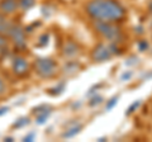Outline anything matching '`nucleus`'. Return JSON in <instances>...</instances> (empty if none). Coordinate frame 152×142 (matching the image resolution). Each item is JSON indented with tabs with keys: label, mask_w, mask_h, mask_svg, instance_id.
Returning a JSON list of instances; mask_svg holds the SVG:
<instances>
[{
	"label": "nucleus",
	"mask_w": 152,
	"mask_h": 142,
	"mask_svg": "<svg viewBox=\"0 0 152 142\" xmlns=\"http://www.w3.org/2000/svg\"><path fill=\"white\" fill-rule=\"evenodd\" d=\"M147 47H148V45H147L146 42H141V43H140V48H141V51H145Z\"/></svg>",
	"instance_id": "obj_18"
},
{
	"label": "nucleus",
	"mask_w": 152,
	"mask_h": 142,
	"mask_svg": "<svg viewBox=\"0 0 152 142\" xmlns=\"http://www.w3.org/2000/svg\"><path fill=\"white\" fill-rule=\"evenodd\" d=\"M81 128H83V126H80V124H79V126H76V127H72L71 130L66 131L62 136H64V137H66V138H70V137H72V136H75V135H77Z\"/></svg>",
	"instance_id": "obj_13"
},
{
	"label": "nucleus",
	"mask_w": 152,
	"mask_h": 142,
	"mask_svg": "<svg viewBox=\"0 0 152 142\" xmlns=\"http://www.w3.org/2000/svg\"><path fill=\"white\" fill-rule=\"evenodd\" d=\"M18 4H19V8L20 9L28 10V9H31L36 4V0H18Z\"/></svg>",
	"instance_id": "obj_11"
},
{
	"label": "nucleus",
	"mask_w": 152,
	"mask_h": 142,
	"mask_svg": "<svg viewBox=\"0 0 152 142\" xmlns=\"http://www.w3.org/2000/svg\"><path fill=\"white\" fill-rule=\"evenodd\" d=\"M7 91V85L3 81V79H0V95H3Z\"/></svg>",
	"instance_id": "obj_16"
},
{
	"label": "nucleus",
	"mask_w": 152,
	"mask_h": 142,
	"mask_svg": "<svg viewBox=\"0 0 152 142\" xmlns=\"http://www.w3.org/2000/svg\"><path fill=\"white\" fill-rule=\"evenodd\" d=\"M138 105H140V102H136V103H133L132 104V105H131V108H129V109H128V114H131V113L132 112H134V109H136V108H138Z\"/></svg>",
	"instance_id": "obj_17"
},
{
	"label": "nucleus",
	"mask_w": 152,
	"mask_h": 142,
	"mask_svg": "<svg viewBox=\"0 0 152 142\" xmlns=\"http://www.w3.org/2000/svg\"><path fill=\"white\" fill-rule=\"evenodd\" d=\"M117 47L114 45H105V43H100L95 47V50L93 51V59L94 61L98 62H103V61H108L112 57L113 53H115Z\"/></svg>",
	"instance_id": "obj_4"
},
{
	"label": "nucleus",
	"mask_w": 152,
	"mask_h": 142,
	"mask_svg": "<svg viewBox=\"0 0 152 142\" xmlns=\"http://www.w3.org/2000/svg\"><path fill=\"white\" fill-rule=\"evenodd\" d=\"M12 26H13V22H10V20L8 19L7 14L0 13V34L8 37L9 32H10Z\"/></svg>",
	"instance_id": "obj_9"
},
{
	"label": "nucleus",
	"mask_w": 152,
	"mask_h": 142,
	"mask_svg": "<svg viewBox=\"0 0 152 142\" xmlns=\"http://www.w3.org/2000/svg\"><path fill=\"white\" fill-rule=\"evenodd\" d=\"M8 37H10L13 43L17 47H24L26 46V32L19 24H14L13 23Z\"/></svg>",
	"instance_id": "obj_5"
},
{
	"label": "nucleus",
	"mask_w": 152,
	"mask_h": 142,
	"mask_svg": "<svg viewBox=\"0 0 152 142\" xmlns=\"http://www.w3.org/2000/svg\"><path fill=\"white\" fill-rule=\"evenodd\" d=\"M29 124V118L27 117H20L18 121H15V123L13 124L14 128H22V127H26Z\"/></svg>",
	"instance_id": "obj_12"
},
{
	"label": "nucleus",
	"mask_w": 152,
	"mask_h": 142,
	"mask_svg": "<svg viewBox=\"0 0 152 142\" xmlns=\"http://www.w3.org/2000/svg\"><path fill=\"white\" fill-rule=\"evenodd\" d=\"M34 70L41 78L48 79L56 75L57 64L51 59H37L34 62Z\"/></svg>",
	"instance_id": "obj_2"
},
{
	"label": "nucleus",
	"mask_w": 152,
	"mask_h": 142,
	"mask_svg": "<svg viewBox=\"0 0 152 142\" xmlns=\"http://www.w3.org/2000/svg\"><path fill=\"white\" fill-rule=\"evenodd\" d=\"M86 13L93 19L100 22H117L124 18V8L115 0H90L86 4Z\"/></svg>",
	"instance_id": "obj_1"
},
{
	"label": "nucleus",
	"mask_w": 152,
	"mask_h": 142,
	"mask_svg": "<svg viewBox=\"0 0 152 142\" xmlns=\"http://www.w3.org/2000/svg\"><path fill=\"white\" fill-rule=\"evenodd\" d=\"M13 138H12V137H7V138H4V141H12Z\"/></svg>",
	"instance_id": "obj_21"
},
{
	"label": "nucleus",
	"mask_w": 152,
	"mask_h": 142,
	"mask_svg": "<svg viewBox=\"0 0 152 142\" xmlns=\"http://www.w3.org/2000/svg\"><path fill=\"white\" fill-rule=\"evenodd\" d=\"M18 0H0V13L3 14H13L18 10Z\"/></svg>",
	"instance_id": "obj_7"
},
{
	"label": "nucleus",
	"mask_w": 152,
	"mask_h": 142,
	"mask_svg": "<svg viewBox=\"0 0 152 142\" xmlns=\"http://www.w3.org/2000/svg\"><path fill=\"white\" fill-rule=\"evenodd\" d=\"M8 50V40L7 36L0 34V53H5Z\"/></svg>",
	"instance_id": "obj_14"
},
{
	"label": "nucleus",
	"mask_w": 152,
	"mask_h": 142,
	"mask_svg": "<svg viewBox=\"0 0 152 142\" xmlns=\"http://www.w3.org/2000/svg\"><path fill=\"white\" fill-rule=\"evenodd\" d=\"M117 102H118V98H115V97L112 98V99H110V102L107 104V109H112V108L117 104Z\"/></svg>",
	"instance_id": "obj_15"
},
{
	"label": "nucleus",
	"mask_w": 152,
	"mask_h": 142,
	"mask_svg": "<svg viewBox=\"0 0 152 142\" xmlns=\"http://www.w3.org/2000/svg\"><path fill=\"white\" fill-rule=\"evenodd\" d=\"M33 137H34V133H31L29 136H26L23 140H24V141H32V140H33Z\"/></svg>",
	"instance_id": "obj_20"
},
{
	"label": "nucleus",
	"mask_w": 152,
	"mask_h": 142,
	"mask_svg": "<svg viewBox=\"0 0 152 142\" xmlns=\"http://www.w3.org/2000/svg\"><path fill=\"white\" fill-rule=\"evenodd\" d=\"M33 113L36 114V119H37V123L38 124H42V123H45V121L50 116V108L46 107V105H41V107H37L33 109Z\"/></svg>",
	"instance_id": "obj_8"
},
{
	"label": "nucleus",
	"mask_w": 152,
	"mask_h": 142,
	"mask_svg": "<svg viewBox=\"0 0 152 142\" xmlns=\"http://www.w3.org/2000/svg\"><path fill=\"white\" fill-rule=\"evenodd\" d=\"M64 53L66 56H74V55H76V53H77V46L70 42V43H67V45L65 46Z\"/></svg>",
	"instance_id": "obj_10"
},
{
	"label": "nucleus",
	"mask_w": 152,
	"mask_h": 142,
	"mask_svg": "<svg viewBox=\"0 0 152 142\" xmlns=\"http://www.w3.org/2000/svg\"><path fill=\"white\" fill-rule=\"evenodd\" d=\"M12 70L17 76H20V78L26 76V75L29 72V64L27 62V60L24 57L15 56L12 62Z\"/></svg>",
	"instance_id": "obj_6"
},
{
	"label": "nucleus",
	"mask_w": 152,
	"mask_h": 142,
	"mask_svg": "<svg viewBox=\"0 0 152 142\" xmlns=\"http://www.w3.org/2000/svg\"><path fill=\"white\" fill-rule=\"evenodd\" d=\"M7 112H8V108L7 107H3V108H0V117L4 116V114H7Z\"/></svg>",
	"instance_id": "obj_19"
},
{
	"label": "nucleus",
	"mask_w": 152,
	"mask_h": 142,
	"mask_svg": "<svg viewBox=\"0 0 152 142\" xmlns=\"http://www.w3.org/2000/svg\"><path fill=\"white\" fill-rule=\"evenodd\" d=\"M95 28H96V31L100 33L103 37H105V38L109 41H118L122 37V32L119 31V28L113 26L110 22L96 20Z\"/></svg>",
	"instance_id": "obj_3"
}]
</instances>
